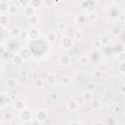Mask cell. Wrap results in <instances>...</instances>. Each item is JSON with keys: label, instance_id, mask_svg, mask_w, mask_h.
Wrapping results in <instances>:
<instances>
[{"label": "cell", "instance_id": "cell-1", "mask_svg": "<svg viewBox=\"0 0 125 125\" xmlns=\"http://www.w3.org/2000/svg\"><path fill=\"white\" fill-rule=\"evenodd\" d=\"M18 117L22 123H27V122H30L33 119V112L30 109L24 108V109L19 111Z\"/></svg>", "mask_w": 125, "mask_h": 125}, {"label": "cell", "instance_id": "cell-2", "mask_svg": "<svg viewBox=\"0 0 125 125\" xmlns=\"http://www.w3.org/2000/svg\"><path fill=\"white\" fill-rule=\"evenodd\" d=\"M74 45V39L68 35H63L61 38V47L63 50H69Z\"/></svg>", "mask_w": 125, "mask_h": 125}, {"label": "cell", "instance_id": "cell-3", "mask_svg": "<svg viewBox=\"0 0 125 125\" xmlns=\"http://www.w3.org/2000/svg\"><path fill=\"white\" fill-rule=\"evenodd\" d=\"M48 117H49V113L46 109H39L38 111H36L34 119H36L40 123H43L48 119Z\"/></svg>", "mask_w": 125, "mask_h": 125}, {"label": "cell", "instance_id": "cell-4", "mask_svg": "<svg viewBox=\"0 0 125 125\" xmlns=\"http://www.w3.org/2000/svg\"><path fill=\"white\" fill-rule=\"evenodd\" d=\"M41 33H40V30L36 27H31L30 29L27 30V38L29 40H37L39 39Z\"/></svg>", "mask_w": 125, "mask_h": 125}, {"label": "cell", "instance_id": "cell-5", "mask_svg": "<svg viewBox=\"0 0 125 125\" xmlns=\"http://www.w3.org/2000/svg\"><path fill=\"white\" fill-rule=\"evenodd\" d=\"M19 54H20V56L22 58V60H23L24 62L30 61V59H31V57H32V53H31V51H30V49L27 48V47H24V48L21 49L20 52H19Z\"/></svg>", "mask_w": 125, "mask_h": 125}, {"label": "cell", "instance_id": "cell-6", "mask_svg": "<svg viewBox=\"0 0 125 125\" xmlns=\"http://www.w3.org/2000/svg\"><path fill=\"white\" fill-rule=\"evenodd\" d=\"M45 83L51 87H55L57 85V76L56 74L54 73H48L46 76H45V79H44Z\"/></svg>", "mask_w": 125, "mask_h": 125}, {"label": "cell", "instance_id": "cell-7", "mask_svg": "<svg viewBox=\"0 0 125 125\" xmlns=\"http://www.w3.org/2000/svg\"><path fill=\"white\" fill-rule=\"evenodd\" d=\"M90 107L94 111H99V110H101L103 108V103L99 99H93L90 102Z\"/></svg>", "mask_w": 125, "mask_h": 125}, {"label": "cell", "instance_id": "cell-8", "mask_svg": "<svg viewBox=\"0 0 125 125\" xmlns=\"http://www.w3.org/2000/svg\"><path fill=\"white\" fill-rule=\"evenodd\" d=\"M71 62V58L69 55H61L59 58V63L62 66H67Z\"/></svg>", "mask_w": 125, "mask_h": 125}, {"label": "cell", "instance_id": "cell-9", "mask_svg": "<svg viewBox=\"0 0 125 125\" xmlns=\"http://www.w3.org/2000/svg\"><path fill=\"white\" fill-rule=\"evenodd\" d=\"M12 62H13L14 65L21 67V66L23 65L24 61L22 60V58H21V57L20 56V54L18 53V54H15V55L13 56V58H12Z\"/></svg>", "mask_w": 125, "mask_h": 125}, {"label": "cell", "instance_id": "cell-10", "mask_svg": "<svg viewBox=\"0 0 125 125\" xmlns=\"http://www.w3.org/2000/svg\"><path fill=\"white\" fill-rule=\"evenodd\" d=\"M21 30H22V29H21L20 26L16 25V26H13V27L10 28L9 33H10V35H11L13 38H20Z\"/></svg>", "mask_w": 125, "mask_h": 125}, {"label": "cell", "instance_id": "cell-11", "mask_svg": "<svg viewBox=\"0 0 125 125\" xmlns=\"http://www.w3.org/2000/svg\"><path fill=\"white\" fill-rule=\"evenodd\" d=\"M20 10V7L18 4H9V7H8V10H7V15L9 16H14V15H17L18 12Z\"/></svg>", "mask_w": 125, "mask_h": 125}, {"label": "cell", "instance_id": "cell-12", "mask_svg": "<svg viewBox=\"0 0 125 125\" xmlns=\"http://www.w3.org/2000/svg\"><path fill=\"white\" fill-rule=\"evenodd\" d=\"M66 107L68 110L70 111H75L79 108V103L75 100H72V101H69L67 104H66Z\"/></svg>", "mask_w": 125, "mask_h": 125}, {"label": "cell", "instance_id": "cell-13", "mask_svg": "<svg viewBox=\"0 0 125 125\" xmlns=\"http://www.w3.org/2000/svg\"><path fill=\"white\" fill-rule=\"evenodd\" d=\"M23 14H24V16L28 19V18H30V17H32V16L35 15V10H34L31 6H29V4H28L27 6H25V7L23 8Z\"/></svg>", "mask_w": 125, "mask_h": 125}, {"label": "cell", "instance_id": "cell-14", "mask_svg": "<svg viewBox=\"0 0 125 125\" xmlns=\"http://www.w3.org/2000/svg\"><path fill=\"white\" fill-rule=\"evenodd\" d=\"M46 39H47V41H48L49 43H51V44L55 43V42L57 41V39H58L57 33L54 32V31H49V32L47 33V35H46Z\"/></svg>", "mask_w": 125, "mask_h": 125}, {"label": "cell", "instance_id": "cell-15", "mask_svg": "<svg viewBox=\"0 0 125 125\" xmlns=\"http://www.w3.org/2000/svg\"><path fill=\"white\" fill-rule=\"evenodd\" d=\"M86 20L89 21L90 22H95L98 20V14L95 11H91L86 15Z\"/></svg>", "mask_w": 125, "mask_h": 125}, {"label": "cell", "instance_id": "cell-16", "mask_svg": "<svg viewBox=\"0 0 125 125\" xmlns=\"http://www.w3.org/2000/svg\"><path fill=\"white\" fill-rule=\"evenodd\" d=\"M29 6H31L34 10L40 9L43 6V0H30L29 1Z\"/></svg>", "mask_w": 125, "mask_h": 125}, {"label": "cell", "instance_id": "cell-17", "mask_svg": "<svg viewBox=\"0 0 125 125\" xmlns=\"http://www.w3.org/2000/svg\"><path fill=\"white\" fill-rule=\"evenodd\" d=\"M6 85H7V88H9V89H15L17 87V85H18V81L15 78L10 77L6 81Z\"/></svg>", "mask_w": 125, "mask_h": 125}, {"label": "cell", "instance_id": "cell-18", "mask_svg": "<svg viewBox=\"0 0 125 125\" xmlns=\"http://www.w3.org/2000/svg\"><path fill=\"white\" fill-rule=\"evenodd\" d=\"M9 21H10V19H9V16L7 14H2L0 16V26H6L9 24Z\"/></svg>", "mask_w": 125, "mask_h": 125}, {"label": "cell", "instance_id": "cell-19", "mask_svg": "<svg viewBox=\"0 0 125 125\" xmlns=\"http://www.w3.org/2000/svg\"><path fill=\"white\" fill-rule=\"evenodd\" d=\"M109 32H110L111 36L117 37V36H119V35H120V33H121V28H120L119 26H117V25H114V26L110 27Z\"/></svg>", "mask_w": 125, "mask_h": 125}, {"label": "cell", "instance_id": "cell-20", "mask_svg": "<svg viewBox=\"0 0 125 125\" xmlns=\"http://www.w3.org/2000/svg\"><path fill=\"white\" fill-rule=\"evenodd\" d=\"M79 63L81 65H87L90 63V57L88 55H82L79 57Z\"/></svg>", "mask_w": 125, "mask_h": 125}, {"label": "cell", "instance_id": "cell-21", "mask_svg": "<svg viewBox=\"0 0 125 125\" xmlns=\"http://www.w3.org/2000/svg\"><path fill=\"white\" fill-rule=\"evenodd\" d=\"M82 99L84 100V101H86V102H91L94 98H93V92H91V91H84L83 93H82Z\"/></svg>", "mask_w": 125, "mask_h": 125}, {"label": "cell", "instance_id": "cell-22", "mask_svg": "<svg viewBox=\"0 0 125 125\" xmlns=\"http://www.w3.org/2000/svg\"><path fill=\"white\" fill-rule=\"evenodd\" d=\"M2 117L6 122H12L14 120V114L12 111H5L2 115Z\"/></svg>", "mask_w": 125, "mask_h": 125}, {"label": "cell", "instance_id": "cell-23", "mask_svg": "<svg viewBox=\"0 0 125 125\" xmlns=\"http://www.w3.org/2000/svg\"><path fill=\"white\" fill-rule=\"evenodd\" d=\"M100 43L102 46H108L110 44V38L107 35H103L100 38Z\"/></svg>", "mask_w": 125, "mask_h": 125}, {"label": "cell", "instance_id": "cell-24", "mask_svg": "<svg viewBox=\"0 0 125 125\" xmlns=\"http://www.w3.org/2000/svg\"><path fill=\"white\" fill-rule=\"evenodd\" d=\"M27 21H28V23L30 25H36V24L39 23V17L37 15H34V16L28 18L27 19Z\"/></svg>", "mask_w": 125, "mask_h": 125}, {"label": "cell", "instance_id": "cell-25", "mask_svg": "<svg viewBox=\"0 0 125 125\" xmlns=\"http://www.w3.org/2000/svg\"><path fill=\"white\" fill-rule=\"evenodd\" d=\"M71 83H72V79H71V77H69V76H63V77H62V79H61V84H62V86H69Z\"/></svg>", "mask_w": 125, "mask_h": 125}, {"label": "cell", "instance_id": "cell-26", "mask_svg": "<svg viewBox=\"0 0 125 125\" xmlns=\"http://www.w3.org/2000/svg\"><path fill=\"white\" fill-rule=\"evenodd\" d=\"M14 107H15V109L21 111V110H22V109L25 108V104H24L23 101H17V102L15 103Z\"/></svg>", "mask_w": 125, "mask_h": 125}, {"label": "cell", "instance_id": "cell-27", "mask_svg": "<svg viewBox=\"0 0 125 125\" xmlns=\"http://www.w3.org/2000/svg\"><path fill=\"white\" fill-rule=\"evenodd\" d=\"M57 28L60 32H63L67 29V24L64 22V21H59L57 23Z\"/></svg>", "mask_w": 125, "mask_h": 125}, {"label": "cell", "instance_id": "cell-28", "mask_svg": "<svg viewBox=\"0 0 125 125\" xmlns=\"http://www.w3.org/2000/svg\"><path fill=\"white\" fill-rule=\"evenodd\" d=\"M49 99L52 102H58L60 100V94L58 92H51L49 94Z\"/></svg>", "mask_w": 125, "mask_h": 125}, {"label": "cell", "instance_id": "cell-29", "mask_svg": "<svg viewBox=\"0 0 125 125\" xmlns=\"http://www.w3.org/2000/svg\"><path fill=\"white\" fill-rule=\"evenodd\" d=\"M86 16L85 15H78L75 17V21L76 23H79V24H82V23H85L86 22Z\"/></svg>", "mask_w": 125, "mask_h": 125}, {"label": "cell", "instance_id": "cell-30", "mask_svg": "<svg viewBox=\"0 0 125 125\" xmlns=\"http://www.w3.org/2000/svg\"><path fill=\"white\" fill-rule=\"evenodd\" d=\"M8 7H9V4H8L7 1H1L0 2V12L1 13L6 14L7 10H8Z\"/></svg>", "mask_w": 125, "mask_h": 125}, {"label": "cell", "instance_id": "cell-31", "mask_svg": "<svg viewBox=\"0 0 125 125\" xmlns=\"http://www.w3.org/2000/svg\"><path fill=\"white\" fill-rule=\"evenodd\" d=\"M78 5H79L80 9H82V10L86 11V10L90 7V2H89V1H87V0H83V1H80V2L78 3Z\"/></svg>", "mask_w": 125, "mask_h": 125}, {"label": "cell", "instance_id": "cell-32", "mask_svg": "<svg viewBox=\"0 0 125 125\" xmlns=\"http://www.w3.org/2000/svg\"><path fill=\"white\" fill-rule=\"evenodd\" d=\"M83 38H84V33H83L81 30H77V31H75V32L73 33V39L80 41V40H82Z\"/></svg>", "mask_w": 125, "mask_h": 125}, {"label": "cell", "instance_id": "cell-33", "mask_svg": "<svg viewBox=\"0 0 125 125\" xmlns=\"http://www.w3.org/2000/svg\"><path fill=\"white\" fill-rule=\"evenodd\" d=\"M117 70L123 74L125 72V61H119L118 64H117Z\"/></svg>", "mask_w": 125, "mask_h": 125}, {"label": "cell", "instance_id": "cell-34", "mask_svg": "<svg viewBox=\"0 0 125 125\" xmlns=\"http://www.w3.org/2000/svg\"><path fill=\"white\" fill-rule=\"evenodd\" d=\"M122 112H123V109H122L121 105L117 104V105L114 106V108H113V113H114V115H116V116H120V115L122 114Z\"/></svg>", "mask_w": 125, "mask_h": 125}, {"label": "cell", "instance_id": "cell-35", "mask_svg": "<svg viewBox=\"0 0 125 125\" xmlns=\"http://www.w3.org/2000/svg\"><path fill=\"white\" fill-rule=\"evenodd\" d=\"M44 84H45V81H44L43 78H37V79L34 80V86L37 87V88H40V87L44 86Z\"/></svg>", "mask_w": 125, "mask_h": 125}, {"label": "cell", "instance_id": "cell-36", "mask_svg": "<svg viewBox=\"0 0 125 125\" xmlns=\"http://www.w3.org/2000/svg\"><path fill=\"white\" fill-rule=\"evenodd\" d=\"M93 76H94V78H102V76H103V71L100 70V69H96V70H94V72H93Z\"/></svg>", "mask_w": 125, "mask_h": 125}, {"label": "cell", "instance_id": "cell-37", "mask_svg": "<svg viewBox=\"0 0 125 125\" xmlns=\"http://www.w3.org/2000/svg\"><path fill=\"white\" fill-rule=\"evenodd\" d=\"M43 5L44 6H47L48 8H51L53 6L56 5V2L55 1H52V0H47V1H43Z\"/></svg>", "mask_w": 125, "mask_h": 125}, {"label": "cell", "instance_id": "cell-38", "mask_svg": "<svg viewBox=\"0 0 125 125\" xmlns=\"http://www.w3.org/2000/svg\"><path fill=\"white\" fill-rule=\"evenodd\" d=\"M20 75L22 77V78H26L27 75H28V71L26 69H22V70H20Z\"/></svg>", "mask_w": 125, "mask_h": 125}, {"label": "cell", "instance_id": "cell-39", "mask_svg": "<svg viewBox=\"0 0 125 125\" xmlns=\"http://www.w3.org/2000/svg\"><path fill=\"white\" fill-rule=\"evenodd\" d=\"M17 4L19 5V7L20 6H23V8H24L25 6H27L29 4V1H18Z\"/></svg>", "mask_w": 125, "mask_h": 125}, {"label": "cell", "instance_id": "cell-40", "mask_svg": "<svg viewBox=\"0 0 125 125\" xmlns=\"http://www.w3.org/2000/svg\"><path fill=\"white\" fill-rule=\"evenodd\" d=\"M117 20H118V21L123 22V21H125V16H124V14H119L118 17H117Z\"/></svg>", "mask_w": 125, "mask_h": 125}, {"label": "cell", "instance_id": "cell-41", "mask_svg": "<svg viewBox=\"0 0 125 125\" xmlns=\"http://www.w3.org/2000/svg\"><path fill=\"white\" fill-rule=\"evenodd\" d=\"M87 88H88V89H87L88 91H91V92H93V91L95 90V88H96V87H95V84H93V83H89Z\"/></svg>", "mask_w": 125, "mask_h": 125}, {"label": "cell", "instance_id": "cell-42", "mask_svg": "<svg viewBox=\"0 0 125 125\" xmlns=\"http://www.w3.org/2000/svg\"><path fill=\"white\" fill-rule=\"evenodd\" d=\"M118 90H119V92H120V94H122V95H124V94H125V86H124V84H121V85L119 86V88H118Z\"/></svg>", "mask_w": 125, "mask_h": 125}, {"label": "cell", "instance_id": "cell-43", "mask_svg": "<svg viewBox=\"0 0 125 125\" xmlns=\"http://www.w3.org/2000/svg\"><path fill=\"white\" fill-rule=\"evenodd\" d=\"M20 38H27V30H21Z\"/></svg>", "mask_w": 125, "mask_h": 125}, {"label": "cell", "instance_id": "cell-44", "mask_svg": "<svg viewBox=\"0 0 125 125\" xmlns=\"http://www.w3.org/2000/svg\"><path fill=\"white\" fill-rule=\"evenodd\" d=\"M67 125H81V123L79 121H76V120H72L70 122H68Z\"/></svg>", "mask_w": 125, "mask_h": 125}, {"label": "cell", "instance_id": "cell-45", "mask_svg": "<svg viewBox=\"0 0 125 125\" xmlns=\"http://www.w3.org/2000/svg\"><path fill=\"white\" fill-rule=\"evenodd\" d=\"M6 52V47L4 45H0V55H3Z\"/></svg>", "mask_w": 125, "mask_h": 125}, {"label": "cell", "instance_id": "cell-46", "mask_svg": "<svg viewBox=\"0 0 125 125\" xmlns=\"http://www.w3.org/2000/svg\"><path fill=\"white\" fill-rule=\"evenodd\" d=\"M30 122H31V125H41V123L39 121H37L36 119H32Z\"/></svg>", "mask_w": 125, "mask_h": 125}, {"label": "cell", "instance_id": "cell-47", "mask_svg": "<svg viewBox=\"0 0 125 125\" xmlns=\"http://www.w3.org/2000/svg\"><path fill=\"white\" fill-rule=\"evenodd\" d=\"M107 121H108V124H109V125H114V123H115V121H114L113 118H109Z\"/></svg>", "mask_w": 125, "mask_h": 125}, {"label": "cell", "instance_id": "cell-48", "mask_svg": "<svg viewBox=\"0 0 125 125\" xmlns=\"http://www.w3.org/2000/svg\"><path fill=\"white\" fill-rule=\"evenodd\" d=\"M93 125H104V122H102V121H95Z\"/></svg>", "mask_w": 125, "mask_h": 125}, {"label": "cell", "instance_id": "cell-49", "mask_svg": "<svg viewBox=\"0 0 125 125\" xmlns=\"http://www.w3.org/2000/svg\"><path fill=\"white\" fill-rule=\"evenodd\" d=\"M4 99H5L4 96H1V97H0V104H2L5 103V100H4Z\"/></svg>", "mask_w": 125, "mask_h": 125}, {"label": "cell", "instance_id": "cell-50", "mask_svg": "<svg viewBox=\"0 0 125 125\" xmlns=\"http://www.w3.org/2000/svg\"><path fill=\"white\" fill-rule=\"evenodd\" d=\"M18 125H26V124H25V123H19Z\"/></svg>", "mask_w": 125, "mask_h": 125}, {"label": "cell", "instance_id": "cell-51", "mask_svg": "<svg viewBox=\"0 0 125 125\" xmlns=\"http://www.w3.org/2000/svg\"><path fill=\"white\" fill-rule=\"evenodd\" d=\"M0 125H2V119H1V117H0Z\"/></svg>", "mask_w": 125, "mask_h": 125}, {"label": "cell", "instance_id": "cell-52", "mask_svg": "<svg viewBox=\"0 0 125 125\" xmlns=\"http://www.w3.org/2000/svg\"><path fill=\"white\" fill-rule=\"evenodd\" d=\"M1 15H2V13H1V12H0V16H1Z\"/></svg>", "mask_w": 125, "mask_h": 125}]
</instances>
